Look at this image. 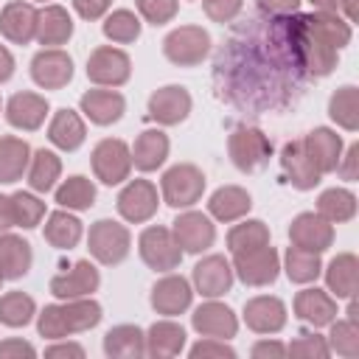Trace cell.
<instances>
[{"label": "cell", "mask_w": 359, "mask_h": 359, "mask_svg": "<svg viewBox=\"0 0 359 359\" xmlns=\"http://www.w3.org/2000/svg\"><path fill=\"white\" fill-rule=\"evenodd\" d=\"M129 149H132V165L137 171L149 174V171H157L168 160L171 143H168V135L163 129H143Z\"/></svg>", "instance_id": "cell-26"}, {"label": "cell", "mask_w": 359, "mask_h": 359, "mask_svg": "<svg viewBox=\"0 0 359 359\" xmlns=\"http://www.w3.org/2000/svg\"><path fill=\"white\" fill-rule=\"evenodd\" d=\"M303 22H306L325 45H331L334 50H342L345 45H351L353 28H351V22L342 20L337 11H311V14H303Z\"/></svg>", "instance_id": "cell-35"}, {"label": "cell", "mask_w": 359, "mask_h": 359, "mask_svg": "<svg viewBox=\"0 0 359 359\" xmlns=\"http://www.w3.org/2000/svg\"><path fill=\"white\" fill-rule=\"evenodd\" d=\"M11 202H14V222H17V227L34 230L45 219V202L34 191H14Z\"/></svg>", "instance_id": "cell-46"}, {"label": "cell", "mask_w": 359, "mask_h": 359, "mask_svg": "<svg viewBox=\"0 0 359 359\" xmlns=\"http://www.w3.org/2000/svg\"><path fill=\"white\" fill-rule=\"evenodd\" d=\"M0 286H3V278H0Z\"/></svg>", "instance_id": "cell-63"}, {"label": "cell", "mask_w": 359, "mask_h": 359, "mask_svg": "<svg viewBox=\"0 0 359 359\" xmlns=\"http://www.w3.org/2000/svg\"><path fill=\"white\" fill-rule=\"evenodd\" d=\"M137 252H140V261L154 269V272H171L182 264V247L177 244L171 227H163V224H149L140 236H137Z\"/></svg>", "instance_id": "cell-5"}, {"label": "cell", "mask_w": 359, "mask_h": 359, "mask_svg": "<svg viewBox=\"0 0 359 359\" xmlns=\"http://www.w3.org/2000/svg\"><path fill=\"white\" fill-rule=\"evenodd\" d=\"M115 208H118L121 219L129 222V224H143V222H149V219L157 213V208H160L157 185H154L151 180H129V182L121 188V194H118V199H115Z\"/></svg>", "instance_id": "cell-10"}, {"label": "cell", "mask_w": 359, "mask_h": 359, "mask_svg": "<svg viewBox=\"0 0 359 359\" xmlns=\"http://www.w3.org/2000/svg\"><path fill=\"white\" fill-rule=\"evenodd\" d=\"M56 205L67 208V210H90L95 205V182L84 174H73L67 177L56 191Z\"/></svg>", "instance_id": "cell-39"}, {"label": "cell", "mask_w": 359, "mask_h": 359, "mask_svg": "<svg viewBox=\"0 0 359 359\" xmlns=\"http://www.w3.org/2000/svg\"><path fill=\"white\" fill-rule=\"evenodd\" d=\"M356 95H359V90L353 84H342L328 98V118L345 132L359 129V98Z\"/></svg>", "instance_id": "cell-38"}, {"label": "cell", "mask_w": 359, "mask_h": 359, "mask_svg": "<svg viewBox=\"0 0 359 359\" xmlns=\"http://www.w3.org/2000/svg\"><path fill=\"white\" fill-rule=\"evenodd\" d=\"M283 272L292 283H314L320 275H323V261H320V252H309V250H300V247H286V255H283Z\"/></svg>", "instance_id": "cell-40"}, {"label": "cell", "mask_w": 359, "mask_h": 359, "mask_svg": "<svg viewBox=\"0 0 359 359\" xmlns=\"http://www.w3.org/2000/svg\"><path fill=\"white\" fill-rule=\"evenodd\" d=\"M34 359L36 356V348L20 337H8L0 342V359Z\"/></svg>", "instance_id": "cell-52"}, {"label": "cell", "mask_w": 359, "mask_h": 359, "mask_svg": "<svg viewBox=\"0 0 359 359\" xmlns=\"http://www.w3.org/2000/svg\"><path fill=\"white\" fill-rule=\"evenodd\" d=\"M160 194H163V202L177 210L194 208L205 194L202 168H196L194 163H177V165L165 168L160 177Z\"/></svg>", "instance_id": "cell-3"}, {"label": "cell", "mask_w": 359, "mask_h": 359, "mask_svg": "<svg viewBox=\"0 0 359 359\" xmlns=\"http://www.w3.org/2000/svg\"><path fill=\"white\" fill-rule=\"evenodd\" d=\"M269 227L261 219H238V224H233L227 230V250L233 252H247L255 247L269 244Z\"/></svg>", "instance_id": "cell-42"}, {"label": "cell", "mask_w": 359, "mask_h": 359, "mask_svg": "<svg viewBox=\"0 0 359 359\" xmlns=\"http://www.w3.org/2000/svg\"><path fill=\"white\" fill-rule=\"evenodd\" d=\"M294 317L311 328H323L331 325L337 320V297L328 289H317V286H306L294 294Z\"/></svg>", "instance_id": "cell-19"}, {"label": "cell", "mask_w": 359, "mask_h": 359, "mask_svg": "<svg viewBox=\"0 0 359 359\" xmlns=\"http://www.w3.org/2000/svg\"><path fill=\"white\" fill-rule=\"evenodd\" d=\"M317 213L331 224L351 222L356 216V194L348 188H325L317 196Z\"/></svg>", "instance_id": "cell-41"}, {"label": "cell", "mask_w": 359, "mask_h": 359, "mask_svg": "<svg viewBox=\"0 0 359 359\" xmlns=\"http://www.w3.org/2000/svg\"><path fill=\"white\" fill-rule=\"evenodd\" d=\"M17 227L14 222V202H11V194H0V233Z\"/></svg>", "instance_id": "cell-57"}, {"label": "cell", "mask_w": 359, "mask_h": 359, "mask_svg": "<svg viewBox=\"0 0 359 359\" xmlns=\"http://www.w3.org/2000/svg\"><path fill=\"white\" fill-rule=\"evenodd\" d=\"M31 79L42 90H62L73 79V59L62 48H42L31 59Z\"/></svg>", "instance_id": "cell-12"}, {"label": "cell", "mask_w": 359, "mask_h": 359, "mask_svg": "<svg viewBox=\"0 0 359 359\" xmlns=\"http://www.w3.org/2000/svg\"><path fill=\"white\" fill-rule=\"evenodd\" d=\"M140 28H143L140 17H137L135 11H129V8H115V11H109V14L104 17V25H101L104 36H107L109 42H115V45H129V42H135V39L140 36Z\"/></svg>", "instance_id": "cell-44"}, {"label": "cell", "mask_w": 359, "mask_h": 359, "mask_svg": "<svg viewBox=\"0 0 359 359\" xmlns=\"http://www.w3.org/2000/svg\"><path fill=\"white\" fill-rule=\"evenodd\" d=\"M286 353L303 356V359H325V356H331L325 337H320V334H314V331L297 334V339H292V342L286 345Z\"/></svg>", "instance_id": "cell-47"}, {"label": "cell", "mask_w": 359, "mask_h": 359, "mask_svg": "<svg viewBox=\"0 0 359 359\" xmlns=\"http://www.w3.org/2000/svg\"><path fill=\"white\" fill-rule=\"evenodd\" d=\"M28 185L34 194H48L56 188V180L62 177V157L50 149H36L31 151V163H28Z\"/></svg>", "instance_id": "cell-37"}, {"label": "cell", "mask_w": 359, "mask_h": 359, "mask_svg": "<svg viewBox=\"0 0 359 359\" xmlns=\"http://www.w3.org/2000/svg\"><path fill=\"white\" fill-rule=\"evenodd\" d=\"M339 8L345 11L348 22H356V0H339Z\"/></svg>", "instance_id": "cell-60"}, {"label": "cell", "mask_w": 359, "mask_h": 359, "mask_svg": "<svg viewBox=\"0 0 359 359\" xmlns=\"http://www.w3.org/2000/svg\"><path fill=\"white\" fill-rule=\"evenodd\" d=\"M79 109L84 112V118L95 126H112L123 118L126 112V98L112 90V87H104V90H87L81 98H79Z\"/></svg>", "instance_id": "cell-22"}, {"label": "cell", "mask_w": 359, "mask_h": 359, "mask_svg": "<svg viewBox=\"0 0 359 359\" xmlns=\"http://www.w3.org/2000/svg\"><path fill=\"white\" fill-rule=\"evenodd\" d=\"M36 11L31 0H11L0 8V36L14 45H28L36 36Z\"/></svg>", "instance_id": "cell-23"}, {"label": "cell", "mask_w": 359, "mask_h": 359, "mask_svg": "<svg viewBox=\"0 0 359 359\" xmlns=\"http://www.w3.org/2000/svg\"><path fill=\"white\" fill-rule=\"evenodd\" d=\"M34 264L31 244L17 233H0V278L3 280H20L28 275Z\"/></svg>", "instance_id": "cell-28"}, {"label": "cell", "mask_w": 359, "mask_h": 359, "mask_svg": "<svg viewBox=\"0 0 359 359\" xmlns=\"http://www.w3.org/2000/svg\"><path fill=\"white\" fill-rule=\"evenodd\" d=\"M280 168L286 174V182L292 188H297V191H311L323 180V174L314 168V163L303 151V143L300 140H292V143H286L280 149Z\"/></svg>", "instance_id": "cell-25"}, {"label": "cell", "mask_w": 359, "mask_h": 359, "mask_svg": "<svg viewBox=\"0 0 359 359\" xmlns=\"http://www.w3.org/2000/svg\"><path fill=\"white\" fill-rule=\"evenodd\" d=\"M163 56L177 67H196L210 56V34L202 25H180L165 34Z\"/></svg>", "instance_id": "cell-4"}, {"label": "cell", "mask_w": 359, "mask_h": 359, "mask_svg": "<svg viewBox=\"0 0 359 359\" xmlns=\"http://www.w3.org/2000/svg\"><path fill=\"white\" fill-rule=\"evenodd\" d=\"M87 137V126L84 118L76 109H56L48 121V140L59 149V151H76Z\"/></svg>", "instance_id": "cell-30"}, {"label": "cell", "mask_w": 359, "mask_h": 359, "mask_svg": "<svg viewBox=\"0 0 359 359\" xmlns=\"http://www.w3.org/2000/svg\"><path fill=\"white\" fill-rule=\"evenodd\" d=\"M31 163V146L22 137L3 135L0 137V185H11L25 177Z\"/></svg>", "instance_id": "cell-36"}, {"label": "cell", "mask_w": 359, "mask_h": 359, "mask_svg": "<svg viewBox=\"0 0 359 359\" xmlns=\"http://www.w3.org/2000/svg\"><path fill=\"white\" fill-rule=\"evenodd\" d=\"M14 76V56L6 45H0V84Z\"/></svg>", "instance_id": "cell-58"}, {"label": "cell", "mask_w": 359, "mask_h": 359, "mask_svg": "<svg viewBox=\"0 0 359 359\" xmlns=\"http://www.w3.org/2000/svg\"><path fill=\"white\" fill-rule=\"evenodd\" d=\"M233 275L244 286H269L280 275V255L272 244L247 250V252H233Z\"/></svg>", "instance_id": "cell-8"}, {"label": "cell", "mask_w": 359, "mask_h": 359, "mask_svg": "<svg viewBox=\"0 0 359 359\" xmlns=\"http://www.w3.org/2000/svg\"><path fill=\"white\" fill-rule=\"evenodd\" d=\"M289 241L309 252H325L334 244V224L314 210L297 213L289 224Z\"/></svg>", "instance_id": "cell-18"}, {"label": "cell", "mask_w": 359, "mask_h": 359, "mask_svg": "<svg viewBox=\"0 0 359 359\" xmlns=\"http://www.w3.org/2000/svg\"><path fill=\"white\" fill-rule=\"evenodd\" d=\"M149 303L157 314L163 317H177L182 311L191 309L194 303V286L188 278L182 275H174V272H165L154 286H151V294H149Z\"/></svg>", "instance_id": "cell-13"}, {"label": "cell", "mask_w": 359, "mask_h": 359, "mask_svg": "<svg viewBox=\"0 0 359 359\" xmlns=\"http://www.w3.org/2000/svg\"><path fill=\"white\" fill-rule=\"evenodd\" d=\"M87 250L98 264L118 266L121 261H126V255L132 250V233L126 224H121L115 219H98L90 224Z\"/></svg>", "instance_id": "cell-2"}, {"label": "cell", "mask_w": 359, "mask_h": 359, "mask_svg": "<svg viewBox=\"0 0 359 359\" xmlns=\"http://www.w3.org/2000/svg\"><path fill=\"white\" fill-rule=\"evenodd\" d=\"M36 317V303L25 292H6L0 294V323L8 328H25Z\"/></svg>", "instance_id": "cell-43"}, {"label": "cell", "mask_w": 359, "mask_h": 359, "mask_svg": "<svg viewBox=\"0 0 359 359\" xmlns=\"http://www.w3.org/2000/svg\"><path fill=\"white\" fill-rule=\"evenodd\" d=\"M250 208H252V196L241 185H222L208 199V216L222 224L244 219L250 213Z\"/></svg>", "instance_id": "cell-27"}, {"label": "cell", "mask_w": 359, "mask_h": 359, "mask_svg": "<svg viewBox=\"0 0 359 359\" xmlns=\"http://www.w3.org/2000/svg\"><path fill=\"white\" fill-rule=\"evenodd\" d=\"M171 233H174L177 244L182 247V252H191V255H199V252L210 250L213 241H216L213 219L202 210H188V208L171 222Z\"/></svg>", "instance_id": "cell-11"}, {"label": "cell", "mask_w": 359, "mask_h": 359, "mask_svg": "<svg viewBox=\"0 0 359 359\" xmlns=\"http://www.w3.org/2000/svg\"><path fill=\"white\" fill-rule=\"evenodd\" d=\"M104 353L109 359H140L146 356V331L140 325L123 323L104 334Z\"/></svg>", "instance_id": "cell-33"}, {"label": "cell", "mask_w": 359, "mask_h": 359, "mask_svg": "<svg viewBox=\"0 0 359 359\" xmlns=\"http://www.w3.org/2000/svg\"><path fill=\"white\" fill-rule=\"evenodd\" d=\"M300 143H303V151L309 154V160L314 163V168H317L320 174L337 171L345 146H342V137H339L334 129H328V126H314Z\"/></svg>", "instance_id": "cell-24"}, {"label": "cell", "mask_w": 359, "mask_h": 359, "mask_svg": "<svg viewBox=\"0 0 359 359\" xmlns=\"http://www.w3.org/2000/svg\"><path fill=\"white\" fill-rule=\"evenodd\" d=\"M135 6L149 25H165L180 11V0H135Z\"/></svg>", "instance_id": "cell-48"}, {"label": "cell", "mask_w": 359, "mask_h": 359, "mask_svg": "<svg viewBox=\"0 0 359 359\" xmlns=\"http://www.w3.org/2000/svg\"><path fill=\"white\" fill-rule=\"evenodd\" d=\"M191 359H236V348L227 345V339L202 337L196 345H191Z\"/></svg>", "instance_id": "cell-49"}, {"label": "cell", "mask_w": 359, "mask_h": 359, "mask_svg": "<svg viewBox=\"0 0 359 359\" xmlns=\"http://www.w3.org/2000/svg\"><path fill=\"white\" fill-rule=\"evenodd\" d=\"M191 280H194V289L202 294V297H222L233 289V264L213 252V255H205L194 264V272H191Z\"/></svg>", "instance_id": "cell-14"}, {"label": "cell", "mask_w": 359, "mask_h": 359, "mask_svg": "<svg viewBox=\"0 0 359 359\" xmlns=\"http://www.w3.org/2000/svg\"><path fill=\"white\" fill-rule=\"evenodd\" d=\"M191 93L180 84H165L149 95V118L160 126H177L191 115Z\"/></svg>", "instance_id": "cell-17"}, {"label": "cell", "mask_w": 359, "mask_h": 359, "mask_svg": "<svg viewBox=\"0 0 359 359\" xmlns=\"http://www.w3.org/2000/svg\"><path fill=\"white\" fill-rule=\"evenodd\" d=\"M250 353L255 356V359H269V356H286V345L283 342H278V339H258L252 348H250Z\"/></svg>", "instance_id": "cell-55"}, {"label": "cell", "mask_w": 359, "mask_h": 359, "mask_svg": "<svg viewBox=\"0 0 359 359\" xmlns=\"http://www.w3.org/2000/svg\"><path fill=\"white\" fill-rule=\"evenodd\" d=\"M42 236L56 250H73L81 241V236H84V224H81V219L73 210L59 208V210H50L48 213Z\"/></svg>", "instance_id": "cell-34"}, {"label": "cell", "mask_w": 359, "mask_h": 359, "mask_svg": "<svg viewBox=\"0 0 359 359\" xmlns=\"http://www.w3.org/2000/svg\"><path fill=\"white\" fill-rule=\"evenodd\" d=\"M73 36V17L67 14L65 6L48 3L45 8L36 11V42L45 48H59Z\"/></svg>", "instance_id": "cell-29"}, {"label": "cell", "mask_w": 359, "mask_h": 359, "mask_svg": "<svg viewBox=\"0 0 359 359\" xmlns=\"http://www.w3.org/2000/svg\"><path fill=\"white\" fill-rule=\"evenodd\" d=\"M98 286H101V272H98V269H95V264H93V261H87V258L76 261L67 272L53 275V278H50V283H48L50 294H53V297H59V300L90 297L93 292H98Z\"/></svg>", "instance_id": "cell-15"}, {"label": "cell", "mask_w": 359, "mask_h": 359, "mask_svg": "<svg viewBox=\"0 0 359 359\" xmlns=\"http://www.w3.org/2000/svg\"><path fill=\"white\" fill-rule=\"evenodd\" d=\"M323 275H325L328 292L337 300H348L356 294V286H359V258L353 252H339L337 258L328 261Z\"/></svg>", "instance_id": "cell-32"}, {"label": "cell", "mask_w": 359, "mask_h": 359, "mask_svg": "<svg viewBox=\"0 0 359 359\" xmlns=\"http://www.w3.org/2000/svg\"><path fill=\"white\" fill-rule=\"evenodd\" d=\"M227 154H230V160H233V165H236L238 171L250 174V171L261 168L264 163H269V157H272V143H269V137H266L258 126L241 123V126H236V129L230 132V137H227Z\"/></svg>", "instance_id": "cell-7"}, {"label": "cell", "mask_w": 359, "mask_h": 359, "mask_svg": "<svg viewBox=\"0 0 359 359\" xmlns=\"http://www.w3.org/2000/svg\"><path fill=\"white\" fill-rule=\"evenodd\" d=\"M45 356H76L81 359L84 356V348L79 342H62V339H53L50 348H45Z\"/></svg>", "instance_id": "cell-56"}, {"label": "cell", "mask_w": 359, "mask_h": 359, "mask_svg": "<svg viewBox=\"0 0 359 359\" xmlns=\"http://www.w3.org/2000/svg\"><path fill=\"white\" fill-rule=\"evenodd\" d=\"M0 109H3V101H0Z\"/></svg>", "instance_id": "cell-62"}, {"label": "cell", "mask_w": 359, "mask_h": 359, "mask_svg": "<svg viewBox=\"0 0 359 359\" xmlns=\"http://www.w3.org/2000/svg\"><path fill=\"white\" fill-rule=\"evenodd\" d=\"M314 11H339V0H309Z\"/></svg>", "instance_id": "cell-59"}, {"label": "cell", "mask_w": 359, "mask_h": 359, "mask_svg": "<svg viewBox=\"0 0 359 359\" xmlns=\"http://www.w3.org/2000/svg\"><path fill=\"white\" fill-rule=\"evenodd\" d=\"M241 317L255 334H278L286 325V303L275 294H255L244 303Z\"/></svg>", "instance_id": "cell-20"}, {"label": "cell", "mask_w": 359, "mask_h": 359, "mask_svg": "<svg viewBox=\"0 0 359 359\" xmlns=\"http://www.w3.org/2000/svg\"><path fill=\"white\" fill-rule=\"evenodd\" d=\"M90 165L98 182L104 185H121L132 174V149L121 137H104L95 143L90 154Z\"/></svg>", "instance_id": "cell-6"}, {"label": "cell", "mask_w": 359, "mask_h": 359, "mask_svg": "<svg viewBox=\"0 0 359 359\" xmlns=\"http://www.w3.org/2000/svg\"><path fill=\"white\" fill-rule=\"evenodd\" d=\"M356 163H359V143H351L348 151L339 157V165H337V174L348 182L356 180Z\"/></svg>", "instance_id": "cell-54"}, {"label": "cell", "mask_w": 359, "mask_h": 359, "mask_svg": "<svg viewBox=\"0 0 359 359\" xmlns=\"http://www.w3.org/2000/svg\"><path fill=\"white\" fill-rule=\"evenodd\" d=\"M191 325L199 337H213V339H233L238 334V317L230 306L219 303L216 297H208L202 306L194 309Z\"/></svg>", "instance_id": "cell-16"}, {"label": "cell", "mask_w": 359, "mask_h": 359, "mask_svg": "<svg viewBox=\"0 0 359 359\" xmlns=\"http://www.w3.org/2000/svg\"><path fill=\"white\" fill-rule=\"evenodd\" d=\"M31 3H45V0H31Z\"/></svg>", "instance_id": "cell-61"}, {"label": "cell", "mask_w": 359, "mask_h": 359, "mask_svg": "<svg viewBox=\"0 0 359 359\" xmlns=\"http://www.w3.org/2000/svg\"><path fill=\"white\" fill-rule=\"evenodd\" d=\"M241 6H244V0H202V8H205V14L213 20V22H233L236 17H238V11H241Z\"/></svg>", "instance_id": "cell-50"}, {"label": "cell", "mask_w": 359, "mask_h": 359, "mask_svg": "<svg viewBox=\"0 0 359 359\" xmlns=\"http://www.w3.org/2000/svg\"><path fill=\"white\" fill-rule=\"evenodd\" d=\"M182 348H185V328L180 323L165 317V320H157V323L149 325V331H146V353L151 359L180 356Z\"/></svg>", "instance_id": "cell-31"}, {"label": "cell", "mask_w": 359, "mask_h": 359, "mask_svg": "<svg viewBox=\"0 0 359 359\" xmlns=\"http://www.w3.org/2000/svg\"><path fill=\"white\" fill-rule=\"evenodd\" d=\"M73 3V11L81 17V20H101L109 14L112 8V0H70Z\"/></svg>", "instance_id": "cell-51"}, {"label": "cell", "mask_w": 359, "mask_h": 359, "mask_svg": "<svg viewBox=\"0 0 359 359\" xmlns=\"http://www.w3.org/2000/svg\"><path fill=\"white\" fill-rule=\"evenodd\" d=\"M258 8L269 17H289V14H297L300 0H258Z\"/></svg>", "instance_id": "cell-53"}, {"label": "cell", "mask_w": 359, "mask_h": 359, "mask_svg": "<svg viewBox=\"0 0 359 359\" xmlns=\"http://www.w3.org/2000/svg\"><path fill=\"white\" fill-rule=\"evenodd\" d=\"M325 342H328L331 353L345 356V359H356L359 356V323H353L348 317L345 320H334Z\"/></svg>", "instance_id": "cell-45"}, {"label": "cell", "mask_w": 359, "mask_h": 359, "mask_svg": "<svg viewBox=\"0 0 359 359\" xmlns=\"http://www.w3.org/2000/svg\"><path fill=\"white\" fill-rule=\"evenodd\" d=\"M104 309L98 300L90 297H73L62 303H50L36 314V331L45 339H65L70 334L90 331L101 323Z\"/></svg>", "instance_id": "cell-1"}, {"label": "cell", "mask_w": 359, "mask_h": 359, "mask_svg": "<svg viewBox=\"0 0 359 359\" xmlns=\"http://www.w3.org/2000/svg\"><path fill=\"white\" fill-rule=\"evenodd\" d=\"M87 79L95 87H123L132 79V59L126 50L112 45H98L87 56Z\"/></svg>", "instance_id": "cell-9"}, {"label": "cell", "mask_w": 359, "mask_h": 359, "mask_svg": "<svg viewBox=\"0 0 359 359\" xmlns=\"http://www.w3.org/2000/svg\"><path fill=\"white\" fill-rule=\"evenodd\" d=\"M6 121L14 126V129H22V132H36L45 118H48V98L34 93V90H22V93H14L8 101H6Z\"/></svg>", "instance_id": "cell-21"}]
</instances>
